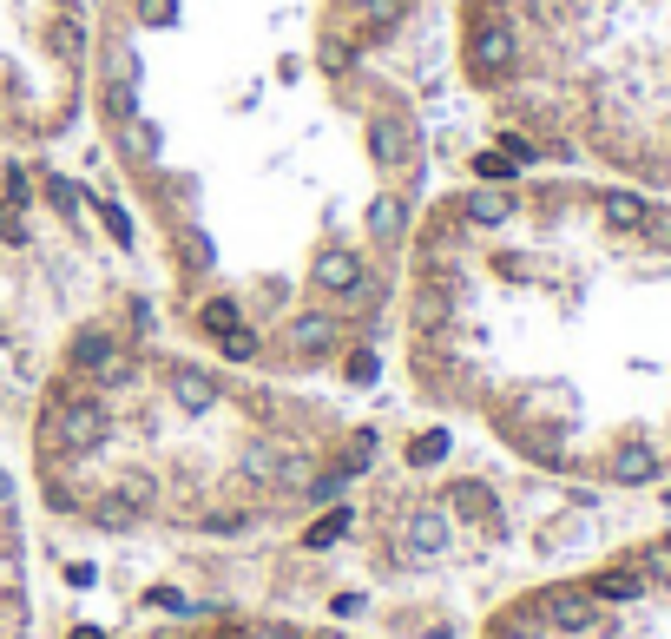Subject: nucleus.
<instances>
[{
  "instance_id": "obj_1",
  "label": "nucleus",
  "mask_w": 671,
  "mask_h": 639,
  "mask_svg": "<svg viewBox=\"0 0 671 639\" xmlns=\"http://www.w3.org/2000/svg\"><path fill=\"white\" fill-rule=\"evenodd\" d=\"M106 409H99V402H66L60 416H53V442L66 448V455H93L99 442H106Z\"/></svg>"
},
{
  "instance_id": "obj_2",
  "label": "nucleus",
  "mask_w": 671,
  "mask_h": 639,
  "mask_svg": "<svg viewBox=\"0 0 671 639\" xmlns=\"http://www.w3.org/2000/svg\"><path fill=\"white\" fill-rule=\"evenodd\" d=\"M145 508H152V488H145V475H125L119 488H112V495H99V501H93V521L119 534V528H132V521H139Z\"/></svg>"
},
{
  "instance_id": "obj_3",
  "label": "nucleus",
  "mask_w": 671,
  "mask_h": 639,
  "mask_svg": "<svg viewBox=\"0 0 671 639\" xmlns=\"http://www.w3.org/2000/svg\"><path fill=\"white\" fill-rule=\"evenodd\" d=\"M73 369H86V376H99V383H125V350L106 330H79L73 336Z\"/></svg>"
},
{
  "instance_id": "obj_4",
  "label": "nucleus",
  "mask_w": 671,
  "mask_h": 639,
  "mask_svg": "<svg viewBox=\"0 0 671 639\" xmlns=\"http://www.w3.org/2000/svg\"><path fill=\"white\" fill-rule=\"evenodd\" d=\"M468 60L481 66V73H507V60H514V33H507V20L481 14V27H474V40H468Z\"/></svg>"
},
{
  "instance_id": "obj_5",
  "label": "nucleus",
  "mask_w": 671,
  "mask_h": 639,
  "mask_svg": "<svg viewBox=\"0 0 671 639\" xmlns=\"http://www.w3.org/2000/svg\"><path fill=\"white\" fill-rule=\"evenodd\" d=\"M540 613H547L553 626H566V633H586V626L599 620V600L593 593H573V587H553L547 600H540Z\"/></svg>"
},
{
  "instance_id": "obj_6",
  "label": "nucleus",
  "mask_w": 671,
  "mask_h": 639,
  "mask_svg": "<svg viewBox=\"0 0 671 639\" xmlns=\"http://www.w3.org/2000/svg\"><path fill=\"white\" fill-rule=\"evenodd\" d=\"M402 541H408V554H415V560L448 554V514H441V508H415V514H408V534H402Z\"/></svg>"
},
{
  "instance_id": "obj_7",
  "label": "nucleus",
  "mask_w": 671,
  "mask_h": 639,
  "mask_svg": "<svg viewBox=\"0 0 671 639\" xmlns=\"http://www.w3.org/2000/svg\"><path fill=\"white\" fill-rule=\"evenodd\" d=\"M310 284H323V290H336V297H349V290L362 284V257L356 251H323L310 264Z\"/></svg>"
},
{
  "instance_id": "obj_8",
  "label": "nucleus",
  "mask_w": 671,
  "mask_h": 639,
  "mask_svg": "<svg viewBox=\"0 0 671 639\" xmlns=\"http://www.w3.org/2000/svg\"><path fill=\"white\" fill-rule=\"evenodd\" d=\"M172 402L185 416H204V409L218 402V383H211L204 369H172Z\"/></svg>"
},
{
  "instance_id": "obj_9",
  "label": "nucleus",
  "mask_w": 671,
  "mask_h": 639,
  "mask_svg": "<svg viewBox=\"0 0 671 639\" xmlns=\"http://www.w3.org/2000/svg\"><path fill=\"white\" fill-rule=\"evenodd\" d=\"M369 152H375V165H408V126L402 119H369Z\"/></svg>"
},
{
  "instance_id": "obj_10",
  "label": "nucleus",
  "mask_w": 671,
  "mask_h": 639,
  "mask_svg": "<svg viewBox=\"0 0 671 639\" xmlns=\"http://www.w3.org/2000/svg\"><path fill=\"white\" fill-rule=\"evenodd\" d=\"M454 514H461V521H481V528H500V508H494V495H487L481 481H454Z\"/></svg>"
},
{
  "instance_id": "obj_11",
  "label": "nucleus",
  "mask_w": 671,
  "mask_h": 639,
  "mask_svg": "<svg viewBox=\"0 0 671 639\" xmlns=\"http://www.w3.org/2000/svg\"><path fill=\"white\" fill-rule=\"evenodd\" d=\"M658 475V455L645 442H625L619 455H612V481H652Z\"/></svg>"
},
{
  "instance_id": "obj_12",
  "label": "nucleus",
  "mask_w": 671,
  "mask_h": 639,
  "mask_svg": "<svg viewBox=\"0 0 671 639\" xmlns=\"http://www.w3.org/2000/svg\"><path fill=\"white\" fill-rule=\"evenodd\" d=\"M448 310H454L448 284H435V277H428V284L415 290V323H422V330H441V323H448Z\"/></svg>"
},
{
  "instance_id": "obj_13",
  "label": "nucleus",
  "mask_w": 671,
  "mask_h": 639,
  "mask_svg": "<svg viewBox=\"0 0 671 639\" xmlns=\"http://www.w3.org/2000/svg\"><path fill=\"white\" fill-rule=\"evenodd\" d=\"M645 593V574L639 567H612V574L593 580V600H639Z\"/></svg>"
},
{
  "instance_id": "obj_14",
  "label": "nucleus",
  "mask_w": 671,
  "mask_h": 639,
  "mask_svg": "<svg viewBox=\"0 0 671 639\" xmlns=\"http://www.w3.org/2000/svg\"><path fill=\"white\" fill-rule=\"evenodd\" d=\"M599 211H606L612 231H639V224H645V198H632V192H606V198H599Z\"/></svg>"
},
{
  "instance_id": "obj_15",
  "label": "nucleus",
  "mask_w": 671,
  "mask_h": 639,
  "mask_svg": "<svg viewBox=\"0 0 671 639\" xmlns=\"http://www.w3.org/2000/svg\"><path fill=\"white\" fill-rule=\"evenodd\" d=\"M106 93H139V53L132 47L106 53Z\"/></svg>"
},
{
  "instance_id": "obj_16",
  "label": "nucleus",
  "mask_w": 671,
  "mask_h": 639,
  "mask_svg": "<svg viewBox=\"0 0 671 639\" xmlns=\"http://www.w3.org/2000/svg\"><path fill=\"white\" fill-rule=\"evenodd\" d=\"M329 336H336V317H316V310H310V317H297V323H290V343H297V350H329Z\"/></svg>"
},
{
  "instance_id": "obj_17",
  "label": "nucleus",
  "mask_w": 671,
  "mask_h": 639,
  "mask_svg": "<svg viewBox=\"0 0 671 639\" xmlns=\"http://www.w3.org/2000/svg\"><path fill=\"white\" fill-rule=\"evenodd\" d=\"M402 218H408V205H402V198H375V205H369V231H375L382 244H395V238H402Z\"/></svg>"
},
{
  "instance_id": "obj_18",
  "label": "nucleus",
  "mask_w": 671,
  "mask_h": 639,
  "mask_svg": "<svg viewBox=\"0 0 671 639\" xmlns=\"http://www.w3.org/2000/svg\"><path fill=\"white\" fill-rule=\"evenodd\" d=\"M277 462H283V455L270 442H250L244 455H237V475H244V481H277Z\"/></svg>"
},
{
  "instance_id": "obj_19",
  "label": "nucleus",
  "mask_w": 671,
  "mask_h": 639,
  "mask_svg": "<svg viewBox=\"0 0 671 639\" xmlns=\"http://www.w3.org/2000/svg\"><path fill=\"white\" fill-rule=\"evenodd\" d=\"M468 218L474 224H507V218H514V198H507V192H474L468 198Z\"/></svg>"
},
{
  "instance_id": "obj_20",
  "label": "nucleus",
  "mask_w": 671,
  "mask_h": 639,
  "mask_svg": "<svg viewBox=\"0 0 671 639\" xmlns=\"http://www.w3.org/2000/svg\"><path fill=\"white\" fill-rule=\"evenodd\" d=\"M408 462H415V468H435V462H448V429H428V435H415V442H408Z\"/></svg>"
},
{
  "instance_id": "obj_21",
  "label": "nucleus",
  "mask_w": 671,
  "mask_h": 639,
  "mask_svg": "<svg viewBox=\"0 0 671 639\" xmlns=\"http://www.w3.org/2000/svg\"><path fill=\"white\" fill-rule=\"evenodd\" d=\"M343 534H349V508H329L323 521H316V528L303 534V547H336V541H343Z\"/></svg>"
},
{
  "instance_id": "obj_22",
  "label": "nucleus",
  "mask_w": 671,
  "mask_h": 639,
  "mask_svg": "<svg viewBox=\"0 0 671 639\" xmlns=\"http://www.w3.org/2000/svg\"><path fill=\"white\" fill-rule=\"evenodd\" d=\"M198 323H204V330H211V336H224V330H237V304H231V297H211V304H204V310H198Z\"/></svg>"
},
{
  "instance_id": "obj_23",
  "label": "nucleus",
  "mask_w": 671,
  "mask_h": 639,
  "mask_svg": "<svg viewBox=\"0 0 671 639\" xmlns=\"http://www.w3.org/2000/svg\"><path fill=\"white\" fill-rule=\"evenodd\" d=\"M310 462H303V455H283L277 462V488H290V495H303V488H310Z\"/></svg>"
},
{
  "instance_id": "obj_24",
  "label": "nucleus",
  "mask_w": 671,
  "mask_h": 639,
  "mask_svg": "<svg viewBox=\"0 0 671 639\" xmlns=\"http://www.w3.org/2000/svg\"><path fill=\"white\" fill-rule=\"evenodd\" d=\"M639 574H645V580H665V587H671V541H652V547H645Z\"/></svg>"
},
{
  "instance_id": "obj_25",
  "label": "nucleus",
  "mask_w": 671,
  "mask_h": 639,
  "mask_svg": "<svg viewBox=\"0 0 671 639\" xmlns=\"http://www.w3.org/2000/svg\"><path fill=\"white\" fill-rule=\"evenodd\" d=\"M218 343H224V356H231V363H250V356H257V330H244V323H237V330H224Z\"/></svg>"
},
{
  "instance_id": "obj_26",
  "label": "nucleus",
  "mask_w": 671,
  "mask_h": 639,
  "mask_svg": "<svg viewBox=\"0 0 671 639\" xmlns=\"http://www.w3.org/2000/svg\"><path fill=\"white\" fill-rule=\"evenodd\" d=\"M639 238H645V244H658V251H671V211H652V205H645Z\"/></svg>"
},
{
  "instance_id": "obj_27",
  "label": "nucleus",
  "mask_w": 671,
  "mask_h": 639,
  "mask_svg": "<svg viewBox=\"0 0 671 639\" xmlns=\"http://www.w3.org/2000/svg\"><path fill=\"white\" fill-rule=\"evenodd\" d=\"M474 172H481V178H487V185H500V178H514V172H520V165H514V159H507V152H481V159H474Z\"/></svg>"
},
{
  "instance_id": "obj_28",
  "label": "nucleus",
  "mask_w": 671,
  "mask_h": 639,
  "mask_svg": "<svg viewBox=\"0 0 671 639\" xmlns=\"http://www.w3.org/2000/svg\"><path fill=\"white\" fill-rule=\"evenodd\" d=\"M53 47H60L66 60H79V47H86V33H79V20H53Z\"/></svg>"
},
{
  "instance_id": "obj_29",
  "label": "nucleus",
  "mask_w": 671,
  "mask_h": 639,
  "mask_svg": "<svg viewBox=\"0 0 671 639\" xmlns=\"http://www.w3.org/2000/svg\"><path fill=\"white\" fill-rule=\"evenodd\" d=\"M99 218H106V231H112L119 244H132V218H125L119 205H99Z\"/></svg>"
},
{
  "instance_id": "obj_30",
  "label": "nucleus",
  "mask_w": 671,
  "mask_h": 639,
  "mask_svg": "<svg viewBox=\"0 0 671 639\" xmlns=\"http://www.w3.org/2000/svg\"><path fill=\"white\" fill-rule=\"evenodd\" d=\"M349 383H375V350H356V356H349Z\"/></svg>"
},
{
  "instance_id": "obj_31",
  "label": "nucleus",
  "mask_w": 671,
  "mask_h": 639,
  "mask_svg": "<svg viewBox=\"0 0 671 639\" xmlns=\"http://www.w3.org/2000/svg\"><path fill=\"white\" fill-rule=\"evenodd\" d=\"M500 152H507V159H514V165H533V145L520 139V132H507V139H500Z\"/></svg>"
},
{
  "instance_id": "obj_32",
  "label": "nucleus",
  "mask_w": 671,
  "mask_h": 639,
  "mask_svg": "<svg viewBox=\"0 0 671 639\" xmlns=\"http://www.w3.org/2000/svg\"><path fill=\"white\" fill-rule=\"evenodd\" d=\"M204 528H211V534H237V528H244V514H211Z\"/></svg>"
},
{
  "instance_id": "obj_33",
  "label": "nucleus",
  "mask_w": 671,
  "mask_h": 639,
  "mask_svg": "<svg viewBox=\"0 0 671 639\" xmlns=\"http://www.w3.org/2000/svg\"><path fill=\"white\" fill-rule=\"evenodd\" d=\"M329 613H336V620H349V613H362V593H336V607H329Z\"/></svg>"
},
{
  "instance_id": "obj_34",
  "label": "nucleus",
  "mask_w": 671,
  "mask_h": 639,
  "mask_svg": "<svg viewBox=\"0 0 671 639\" xmlns=\"http://www.w3.org/2000/svg\"><path fill=\"white\" fill-rule=\"evenodd\" d=\"M53 205H60V211H73V205H79V192L66 185V178H53Z\"/></svg>"
},
{
  "instance_id": "obj_35",
  "label": "nucleus",
  "mask_w": 671,
  "mask_h": 639,
  "mask_svg": "<svg viewBox=\"0 0 671 639\" xmlns=\"http://www.w3.org/2000/svg\"><path fill=\"white\" fill-rule=\"evenodd\" d=\"M244 639H297V633H290V626H250Z\"/></svg>"
},
{
  "instance_id": "obj_36",
  "label": "nucleus",
  "mask_w": 671,
  "mask_h": 639,
  "mask_svg": "<svg viewBox=\"0 0 671 639\" xmlns=\"http://www.w3.org/2000/svg\"><path fill=\"white\" fill-rule=\"evenodd\" d=\"M73 639H106V633H99V626H79V633Z\"/></svg>"
},
{
  "instance_id": "obj_37",
  "label": "nucleus",
  "mask_w": 671,
  "mask_h": 639,
  "mask_svg": "<svg viewBox=\"0 0 671 639\" xmlns=\"http://www.w3.org/2000/svg\"><path fill=\"white\" fill-rule=\"evenodd\" d=\"M0 501H14V481H7V475H0Z\"/></svg>"
},
{
  "instance_id": "obj_38",
  "label": "nucleus",
  "mask_w": 671,
  "mask_h": 639,
  "mask_svg": "<svg viewBox=\"0 0 671 639\" xmlns=\"http://www.w3.org/2000/svg\"><path fill=\"white\" fill-rule=\"evenodd\" d=\"M349 7H362V14H375V0H349Z\"/></svg>"
}]
</instances>
